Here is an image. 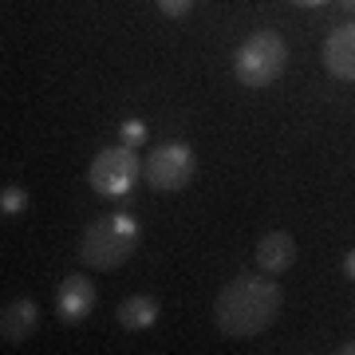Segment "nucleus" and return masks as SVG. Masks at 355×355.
<instances>
[{
  "mask_svg": "<svg viewBox=\"0 0 355 355\" xmlns=\"http://www.w3.org/2000/svg\"><path fill=\"white\" fill-rule=\"evenodd\" d=\"M158 300L154 296H130V300H123L119 304V324L127 331H142V328H150L154 320H158Z\"/></svg>",
  "mask_w": 355,
  "mask_h": 355,
  "instance_id": "9d476101",
  "label": "nucleus"
},
{
  "mask_svg": "<svg viewBox=\"0 0 355 355\" xmlns=\"http://www.w3.org/2000/svg\"><path fill=\"white\" fill-rule=\"evenodd\" d=\"M340 4H343V8H352V12H355V0H340Z\"/></svg>",
  "mask_w": 355,
  "mask_h": 355,
  "instance_id": "f3484780",
  "label": "nucleus"
},
{
  "mask_svg": "<svg viewBox=\"0 0 355 355\" xmlns=\"http://www.w3.org/2000/svg\"><path fill=\"white\" fill-rule=\"evenodd\" d=\"M198 174V158H193L190 142H166L158 150L146 158L142 166V178H146V186L158 193H178L186 190Z\"/></svg>",
  "mask_w": 355,
  "mask_h": 355,
  "instance_id": "20e7f679",
  "label": "nucleus"
},
{
  "mask_svg": "<svg viewBox=\"0 0 355 355\" xmlns=\"http://www.w3.org/2000/svg\"><path fill=\"white\" fill-rule=\"evenodd\" d=\"M343 272H347V277L355 280V249H352V253H347V257H343Z\"/></svg>",
  "mask_w": 355,
  "mask_h": 355,
  "instance_id": "4468645a",
  "label": "nucleus"
},
{
  "mask_svg": "<svg viewBox=\"0 0 355 355\" xmlns=\"http://www.w3.org/2000/svg\"><path fill=\"white\" fill-rule=\"evenodd\" d=\"M280 284L272 277L261 272H241L237 280H229L225 288L217 292L214 304V324L221 336L229 340H249L261 336L265 328H272V320L280 316Z\"/></svg>",
  "mask_w": 355,
  "mask_h": 355,
  "instance_id": "f257e3e1",
  "label": "nucleus"
},
{
  "mask_svg": "<svg viewBox=\"0 0 355 355\" xmlns=\"http://www.w3.org/2000/svg\"><path fill=\"white\" fill-rule=\"evenodd\" d=\"M142 139H146V127H142L139 119H127V123H123V142H127V146H139Z\"/></svg>",
  "mask_w": 355,
  "mask_h": 355,
  "instance_id": "ddd939ff",
  "label": "nucleus"
},
{
  "mask_svg": "<svg viewBox=\"0 0 355 355\" xmlns=\"http://www.w3.org/2000/svg\"><path fill=\"white\" fill-rule=\"evenodd\" d=\"M40 324V308L32 304V300H12V304H4V312H0V336L8 343H24L32 340V331H36Z\"/></svg>",
  "mask_w": 355,
  "mask_h": 355,
  "instance_id": "1a4fd4ad",
  "label": "nucleus"
},
{
  "mask_svg": "<svg viewBox=\"0 0 355 355\" xmlns=\"http://www.w3.org/2000/svg\"><path fill=\"white\" fill-rule=\"evenodd\" d=\"M292 4H300V8H316V4H324V0H292Z\"/></svg>",
  "mask_w": 355,
  "mask_h": 355,
  "instance_id": "2eb2a0df",
  "label": "nucleus"
},
{
  "mask_svg": "<svg viewBox=\"0 0 355 355\" xmlns=\"http://www.w3.org/2000/svg\"><path fill=\"white\" fill-rule=\"evenodd\" d=\"M324 67L336 79L355 83V24H343L328 36V44H324Z\"/></svg>",
  "mask_w": 355,
  "mask_h": 355,
  "instance_id": "6e6552de",
  "label": "nucleus"
},
{
  "mask_svg": "<svg viewBox=\"0 0 355 355\" xmlns=\"http://www.w3.org/2000/svg\"><path fill=\"white\" fill-rule=\"evenodd\" d=\"M193 8V0H158V12L170 16V20H178V16H186Z\"/></svg>",
  "mask_w": 355,
  "mask_h": 355,
  "instance_id": "f8f14e48",
  "label": "nucleus"
},
{
  "mask_svg": "<svg viewBox=\"0 0 355 355\" xmlns=\"http://www.w3.org/2000/svg\"><path fill=\"white\" fill-rule=\"evenodd\" d=\"M284 64H288V48L268 28L253 32L241 48L233 51V76L241 79L245 87H268V83H277Z\"/></svg>",
  "mask_w": 355,
  "mask_h": 355,
  "instance_id": "7ed1b4c3",
  "label": "nucleus"
},
{
  "mask_svg": "<svg viewBox=\"0 0 355 355\" xmlns=\"http://www.w3.org/2000/svg\"><path fill=\"white\" fill-rule=\"evenodd\" d=\"M28 209V193L20 190V186H4V193H0V214L4 217H20Z\"/></svg>",
  "mask_w": 355,
  "mask_h": 355,
  "instance_id": "9b49d317",
  "label": "nucleus"
},
{
  "mask_svg": "<svg viewBox=\"0 0 355 355\" xmlns=\"http://www.w3.org/2000/svg\"><path fill=\"white\" fill-rule=\"evenodd\" d=\"M142 166H139V154L135 146H111V150H99L95 154V162L87 170V182L95 193H107V198H123V193L135 190V182H139Z\"/></svg>",
  "mask_w": 355,
  "mask_h": 355,
  "instance_id": "39448f33",
  "label": "nucleus"
},
{
  "mask_svg": "<svg viewBox=\"0 0 355 355\" xmlns=\"http://www.w3.org/2000/svg\"><path fill=\"white\" fill-rule=\"evenodd\" d=\"M292 261H296V241H292V233L272 229V233H265V237L257 241V265H261V272L280 277V272L292 268Z\"/></svg>",
  "mask_w": 355,
  "mask_h": 355,
  "instance_id": "0eeeda50",
  "label": "nucleus"
},
{
  "mask_svg": "<svg viewBox=\"0 0 355 355\" xmlns=\"http://www.w3.org/2000/svg\"><path fill=\"white\" fill-rule=\"evenodd\" d=\"M55 308H60V320L64 324H83L91 316V308H95V284L87 277L71 272L60 284V292H55Z\"/></svg>",
  "mask_w": 355,
  "mask_h": 355,
  "instance_id": "423d86ee",
  "label": "nucleus"
},
{
  "mask_svg": "<svg viewBox=\"0 0 355 355\" xmlns=\"http://www.w3.org/2000/svg\"><path fill=\"white\" fill-rule=\"evenodd\" d=\"M340 352H343V355H355V343H343Z\"/></svg>",
  "mask_w": 355,
  "mask_h": 355,
  "instance_id": "dca6fc26",
  "label": "nucleus"
},
{
  "mask_svg": "<svg viewBox=\"0 0 355 355\" xmlns=\"http://www.w3.org/2000/svg\"><path fill=\"white\" fill-rule=\"evenodd\" d=\"M135 245H139V221L130 214H111L83 229L79 261L87 268H119L123 261H130Z\"/></svg>",
  "mask_w": 355,
  "mask_h": 355,
  "instance_id": "f03ea898",
  "label": "nucleus"
}]
</instances>
